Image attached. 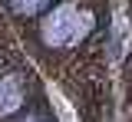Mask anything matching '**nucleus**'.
Wrapping results in <instances>:
<instances>
[{
	"mask_svg": "<svg viewBox=\"0 0 132 122\" xmlns=\"http://www.w3.org/2000/svg\"><path fill=\"white\" fill-rule=\"evenodd\" d=\"M89 30H93V13L66 3V7L53 10L46 17V23H43V40H46L50 46H69V43L82 40Z\"/></svg>",
	"mask_w": 132,
	"mask_h": 122,
	"instance_id": "f257e3e1",
	"label": "nucleus"
},
{
	"mask_svg": "<svg viewBox=\"0 0 132 122\" xmlns=\"http://www.w3.org/2000/svg\"><path fill=\"white\" fill-rule=\"evenodd\" d=\"M13 3V10L16 13H36V10H43L50 0H10Z\"/></svg>",
	"mask_w": 132,
	"mask_h": 122,
	"instance_id": "7ed1b4c3",
	"label": "nucleus"
},
{
	"mask_svg": "<svg viewBox=\"0 0 132 122\" xmlns=\"http://www.w3.org/2000/svg\"><path fill=\"white\" fill-rule=\"evenodd\" d=\"M20 102H23L20 79H16V76H7V79H0V116H10L13 109H20Z\"/></svg>",
	"mask_w": 132,
	"mask_h": 122,
	"instance_id": "f03ea898",
	"label": "nucleus"
}]
</instances>
